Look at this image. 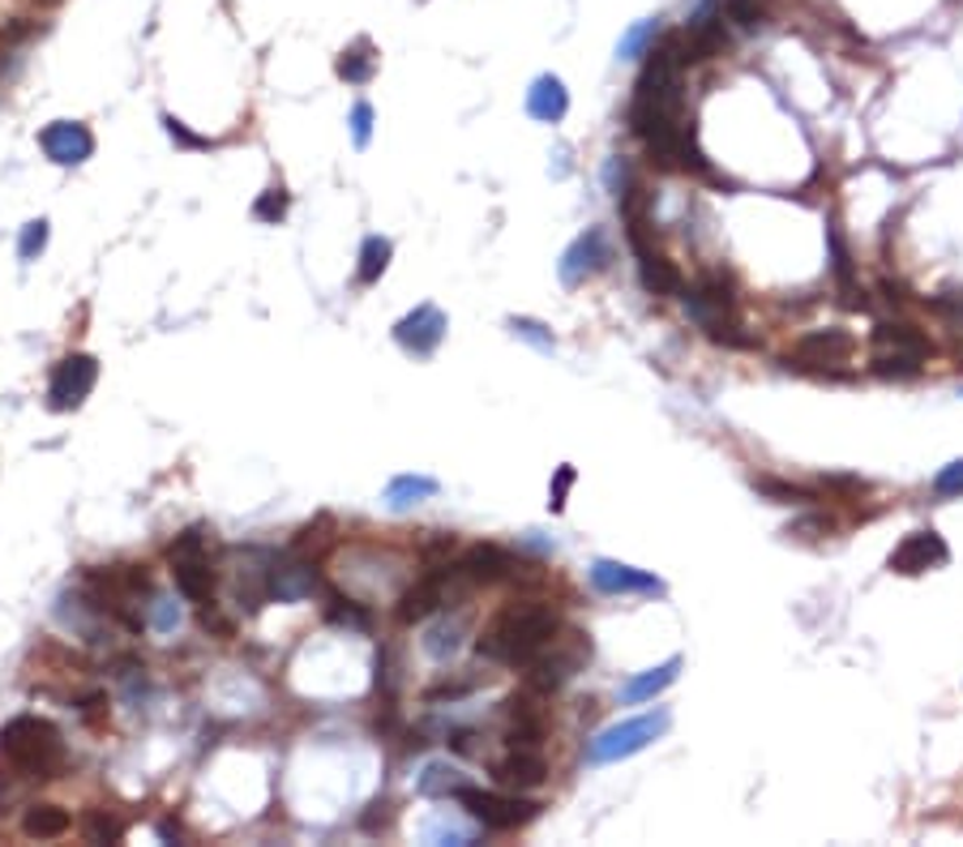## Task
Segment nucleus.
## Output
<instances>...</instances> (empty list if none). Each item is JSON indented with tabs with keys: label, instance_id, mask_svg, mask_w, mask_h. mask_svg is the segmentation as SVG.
Listing matches in <instances>:
<instances>
[{
	"label": "nucleus",
	"instance_id": "1",
	"mask_svg": "<svg viewBox=\"0 0 963 847\" xmlns=\"http://www.w3.org/2000/svg\"><path fill=\"white\" fill-rule=\"evenodd\" d=\"M557 629H561V621H557L552 603L540 600L510 603V608H501L493 621L480 629L475 651L489 663H501V668H527L557 638Z\"/></svg>",
	"mask_w": 963,
	"mask_h": 847
},
{
	"label": "nucleus",
	"instance_id": "2",
	"mask_svg": "<svg viewBox=\"0 0 963 847\" xmlns=\"http://www.w3.org/2000/svg\"><path fill=\"white\" fill-rule=\"evenodd\" d=\"M0 758L22 779H56V770L65 766V737L39 715H18L0 728Z\"/></svg>",
	"mask_w": 963,
	"mask_h": 847
},
{
	"label": "nucleus",
	"instance_id": "3",
	"mask_svg": "<svg viewBox=\"0 0 963 847\" xmlns=\"http://www.w3.org/2000/svg\"><path fill=\"white\" fill-rule=\"evenodd\" d=\"M686 301L689 322L707 329V338L719 343V347H749L754 338L745 334V326L737 322V287H733V274H702L694 287L681 292Z\"/></svg>",
	"mask_w": 963,
	"mask_h": 847
},
{
	"label": "nucleus",
	"instance_id": "4",
	"mask_svg": "<svg viewBox=\"0 0 963 847\" xmlns=\"http://www.w3.org/2000/svg\"><path fill=\"white\" fill-rule=\"evenodd\" d=\"M587 659H591V638L578 633V629H566V633L557 629V638L527 663V689L531 693H557Z\"/></svg>",
	"mask_w": 963,
	"mask_h": 847
},
{
	"label": "nucleus",
	"instance_id": "5",
	"mask_svg": "<svg viewBox=\"0 0 963 847\" xmlns=\"http://www.w3.org/2000/svg\"><path fill=\"white\" fill-rule=\"evenodd\" d=\"M856 356V338L848 329L831 326V329H809L793 343V352L784 356L788 368L797 373H818V377H844V364Z\"/></svg>",
	"mask_w": 963,
	"mask_h": 847
},
{
	"label": "nucleus",
	"instance_id": "6",
	"mask_svg": "<svg viewBox=\"0 0 963 847\" xmlns=\"http://www.w3.org/2000/svg\"><path fill=\"white\" fill-rule=\"evenodd\" d=\"M668 711H651V715H638V719H621V723H612L605 728L600 737L591 740V749H587V758L596 766H608V762H621V758H633V754H642L651 740H660L668 732Z\"/></svg>",
	"mask_w": 963,
	"mask_h": 847
},
{
	"label": "nucleus",
	"instance_id": "7",
	"mask_svg": "<svg viewBox=\"0 0 963 847\" xmlns=\"http://www.w3.org/2000/svg\"><path fill=\"white\" fill-rule=\"evenodd\" d=\"M724 0H702L694 9V18L686 22V30L677 35L681 39V60L686 65H702V60H716L724 48H728V22H724Z\"/></svg>",
	"mask_w": 963,
	"mask_h": 847
},
{
	"label": "nucleus",
	"instance_id": "8",
	"mask_svg": "<svg viewBox=\"0 0 963 847\" xmlns=\"http://www.w3.org/2000/svg\"><path fill=\"white\" fill-rule=\"evenodd\" d=\"M459 805L468 809L471 818L480 821L484 830H519L527 821L540 814L535 800H523V796H501V792H480V788H463L459 792Z\"/></svg>",
	"mask_w": 963,
	"mask_h": 847
},
{
	"label": "nucleus",
	"instance_id": "9",
	"mask_svg": "<svg viewBox=\"0 0 963 847\" xmlns=\"http://www.w3.org/2000/svg\"><path fill=\"white\" fill-rule=\"evenodd\" d=\"M99 382V360L86 356V352H73L56 364L52 385H48V403L52 411H73L90 398V390Z\"/></svg>",
	"mask_w": 963,
	"mask_h": 847
},
{
	"label": "nucleus",
	"instance_id": "10",
	"mask_svg": "<svg viewBox=\"0 0 963 847\" xmlns=\"http://www.w3.org/2000/svg\"><path fill=\"white\" fill-rule=\"evenodd\" d=\"M454 565H433V574L415 578L412 587L399 595V608H394V617L403 621V626H420V621H429L433 612L445 608V595H450V582H454Z\"/></svg>",
	"mask_w": 963,
	"mask_h": 847
},
{
	"label": "nucleus",
	"instance_id": "11",
	"mask_svg": "<svg viewBox=\"0 0 963 847\" xmlns=\"http://www.w3.org/2000/svg\"><path fill=\"white\" fill-rule=\"evenodd\" d=\"M608 262H612V248H608L605 227H587L574 245L561 253V266H557V270H561V283H566V287H582L587 278H596L600 270H608Z\"/></svg>",
	"mask_w": 963,
	"mask_h": 847
},
{
	"label": "nucleus",
	"instance_id": "12",
	"mask_svg": "<svg viewBox=\"0 0 963 847\" xmlns=\"http://www.w3.org/2000/svg\"><path fill=\"white\" fill-rule=\"evenodd\" d=\"M951 561V548L946 540L937 535V531H912L900 540V548L891 552V574H904V578H916V574H930L937 565H946Z\"/></svg>",
	"mask_w": 963,
	"mask_h": 847
},
{
	"label": "nucleus",
	"instance_id": "13",
	"mask_svg": "<svg viewBox=\"0 0 963 847\" xmlns=\"http://www.w3.org/2000/svg\"><path fill=\"white\" fill-rule=\"evenodd\" d=\"M441 338H445V317H441V308L433 304H420L412 308L399 326H394V343L407 352V356H433L441 347Z\"/></svg>",
	"mask_w": 963,
	"mask_h": 847
},
{
	"label": "nucleus",
	"instance_id": "14",
	"mask_svg": "<svg viewBox=\"0 0 963 847\" xmlns=\"http://www.w3.org/2000/svg\"><path fill=\"white\" fill-rule=\"evenodd\" d=\"M39 146H43V155L60 167H73V164H86L90 155H95V134L86 129L82 120H52L43 134H39Z\"/></svg>",
	"mask_w": 963,
	"mask_h": 847
},
{
	"label": "nucleus",
	"instance_id": "15",
	"mask_svg": "<svg viewBox=\"0 0 963 847\" xmlns=\"http://www.w3.org/2000/svg\"><path fill=\"white\" fill-rule=\"evenodd\" d=\"M591 587L600 595H664V582L656 574L621 565V561H605V557L591 565Z\"/></svg>",
	"mask_w": 963,
	"mask_h": 847
},
{
	"label": "nucleus",
	"instance_id": "16",
	"mask_svg": "<svg viewBox=\"0 0 963 847\" xmlns=\"http://www.w3.org/2000/svg\"><path fill=\"white\" fill-rule=\"evenodd\" d=\"M454 570H459V578H463L468 587H489V582H501V578L514 574V570H519V557L505 552L501 544H475L459 557Z\"/></svg>",
	"mask_w": 963,
	"mask_h": 847
},
{
	"label": "nucleus",
	"instance_id": "17",
	"mask_svg": "<svg viewBox=\"0 0 963 847\" xmlns=\"http://www.w3.org/2000/svg\"><path fill=\"white\" fill-rule=\"evenodd\" d=\"M317 591V561H278L266 570V595L278 603H296L308 600Z\"/></svg>",
	"mask_w": 963,
	"mask_h": 847
},
{
	"label": "nucleus",
	"instance_id": "18",
	"mask_svg": "<svg viewBox=\"0 0 963 847\" xmlns=\"http://www.w3.org/2000/svg\"><path fill=\"white\" fill-rule=\"evenodd\" d=\"M544 732H549V723H544V711L535 707V698L514 693L505 702V740H510V749H540Z\"/></svg>",
	"mask_w": 963,
	"mask_h": 847
},
{
	"label": "nucleus",
	"instance_id": "19",
	"mask_svg": "<svg viewBox=\"0 0 963 847\" xmlns=\"http://www.w3.org/2000/svg\"><path fill=\"white\" fill-rule=\"evenodd\" d=\"M493 775H497V784H505V788L531 792V788H540V784L549 779V762H544L535 749H510V754L493 766Z\"/></svg>",
	"mask_w": 963,
	"mask_h": 847
},
{
	"label": "nucleus",
	"instance_id": "20",
	"mask_svg": "<svg viewBox=\"0 0 963 847\" xmlns=\"http://www.w3.org/2000/svg\"><path fill=\"white\" fill-rule=\"evenodd\" d=\"M681 677V656L664 659L660 668H647V672H638L633 681L621 685V702L626 707H638V702H656L668 685H677Z\"/></svg>",
	"mask_w": 963,
	"mask_h": 847
},
{
	"label": "nucleus",
	"instance_id": "21",
	"mask_svg": "<svg viewBox=\"0 0 963 847\" xmlns=\"http://www.w3.org/2000/svg\"><path fill=\"white\" fill-rule=\"evenodd\" d=\"M874 347H891V352H904V356L930 360L934 356V343L930 334L912 322H878L874 326Z\"/></svg>",
	"mask_w": 963,
	"mask_h": 847
},
{
	"label": "nucleus",
	"instance_id": "22",
	"mask_svg": "<svg viewBox=\"0 0 963 847\" xmlns=\"http://www.w3.org/2000/svg\"><path fill=\"white\" fill-rule=\"evenodd\" d=\"M638 278H642V287H647L651 296H681V292H686V278L677 270V262H668L656 248L638 253Z\"/></svg>",
	"mask_w": 963,
	"mask_h": 847
},
{
	"label": "nucleus",
	"instance_id": "23",
	"mask_svg": "<svg viewBox=\"0 0 963 847\" xmlns=\"http://www.w3.org/2000/svg\"><path fill=\"white\" fill-rule=\"evenodd\" d=\"M527 111H531L540 125H557V120L570 111L566 82H561V78H552V73L535 78V82H531V90H527Z\"/></svg>",
	"mask_w": 963,
	"mask_h": 847
},
{
	"label": "nucleus",
	"instance_id": "24",
	"mask_svg": "<svg viewBox=\"0 0 963 847\" xmlns=\"http://www.w3.org/2000/svg\"><path fill=\"white\" fill-rule=\"evenodd\" d=\"M826 248H831V270H835V283H839V292H844V304L848 308H869L865 296H856V283H853V253L844 245V236H839V223L831 219L826 223Z\"/></svg>",
	"mask_w": 963,
	"mask_h": 847
},
{
	"label": "nucleus",
	"instance_id": "25",
	"mask_svg": "<svg viewBox=\"0 0 963 847\" xmlns=\"http://www.w3.org/2000/svg\"><path fill=\"white\" fill-rule=\"evenodd\" d=\"M171 578H176V591H180L185 600H193V603L210 600V591H215V570H210V561H206V557H185V561H171Z\"/></svg>",
	"mask_w": 963,
	"mask_h": 847
},
{
	"label": "nucleus",
	"instance_id": "26",
	"mask_svg": "<svg viewBox=\"0 0 963 847\" xmlns=\"http://www.w3.org/2000/svg\"><path fill=\"white\" fill-rule=\"evenodd\" d=\"M334 73L347 86L373 82V73H377V52H373V43H369V39H356L352 48H343L338 60H334Z\"/></svg>",
	"mask_w": 963,
	"mask_h": 847
},
{
	"label": "nucleus",
	"instance_id": "27",
	"mask_svg": "<svg viewBox=\"0 0 963 847\" xmlns=\"http://www.w3.org/2000/svg\"><path fill=\"white\" fill-rule=\"evenodd\" d=\"M69 809H60V805H30L27 818H22V835L27 839H60V835H69Z\"/></svg>",
	"mask_w": 963,
	"mask_h": 847
},
{
	"label": "nucleus",
	"instance_id": "28",
	"mask_svg": "<svg viewBox=\"0 0 963 847\" xmlns=\"http://www.w3.org/2000/svg\"><path fill=\"white\" fill-rule=\"evenodd\" d=\"M429 496H438V480L433 475H394L385 484V505L390 510H412V505L429 501Z\"/></svg>",
	"mask_w": 963,
	"mask_h": 847
},
{
	"label": "nucleus",
	"instance_id": "29",
	"mask_svg": "<svg viewBox=\"0 0 963 847\" xmlns=\"http://www.w3.org/2000/svg\"><path fill=\"white\" fill-rule=\"evenodd\" d=\"M921 368H925V360L891 352V347H874V356H869V373L886 377V382H912V377H921Z\"/></svg>",
	"mask_w": 963,
	"mask_h": 847
},
{
	"label": "nucleus",
	"instance_id": "30",
	"mask_svg": "<svg viewBox=\"0 0 963 847\" xmlns=\"http://www.w3.org/2000/svg\"><path fill=\"white\" fill-rule=\"evenodd\" d=\"M390 257H394V248L385 236H369L364 245H360V266H356V278L364 287H373L385 270H390Z\"/></svg>",
	"mask_w": 963,
	"mask_h": 847
},
{
	"label": "nucleus",
	"instance_id": "31",
	"mask_svg": "<svg viewBox=\"0 0 963 847\" xmlns=\"http://www.w3.org/2000/svg\"><path fill=\"white\" fill-rule=\"evenodd\" d=\"M463 788H468V779H463V770H454V766L433 762L420 775V792L424 796H459Z\"/></svg>",
	"mask_w": 963,
	"mask_h": 847
},
{
	"label": "nucleus",
	"instance_id": "32",
	"mask_svg": "<svg viewBox=\"0 0 963 847\" xmlns=\"http://www.w3.org/2000/svg\"><path fill=\"white\" fill-rule=\"evenodd\" d=\"M925 308L934 313L942 326L951 329V334H963V287H946V292H937L925 301Z\"/></svg>",
	"mask_w": 963,
	"mask_h": 847
},
{
	"label": "nucleus",
	"instance_id": "33",
	"mask_svg": "<svg viewBox=\"0 0 963 847\" xmlns=\"http://www.w3.org/2000/svg\"><path fill=\"white\" fill-rule=\"evenodd\" d=\"M459 647H463V621H441V626H433L424 633V651L433 659H441V663L454 656Z\"/></svg>",
	"mask_w": 963,
	"mask_h": 847
},
{
	"label": "nucleus",
	"instance_id": "34",
	"mask_svg": "<svg viewBox=\"0 0 963 847\" xmlns=\"http://www.w3.org/2000/svg\"><path fill=\"white\" fill-rule=\"evenodd\" d=\"M724 13H728L733 27H741V30L767 27V18H770L767 0H724Z\"/></svg>",
	"mask_w": 963,
	"mask_h": 847
},
{
	"label": "nucleus",
	"instance_id": "35",
	"mask_svg": "<svg viewBox=\"0 0 963 847\" xmlns=\"http://www.w3.org/2000/svg\"><path fill=\"white\" fill-rule=\"evenodd\" d=\"M754 489L770 496V501H779V505H805V501H814V489H805V484H788V480H754Z\"/></svg>",
	"mask_w": 963,
	"mask_h": 847
},
{
	"label": "nucleus",
	"instance_id": "36",
	"mask_svg": "<svg viewBox=\"0 0 963 847\" xmlns=\"http://www.w3.org/2000/svg\"><path fill=\"white\" fill-rule=\"evenodd\" d=\"M656 35H660V18H647V22H638V27L621 39V48L617 56H626V60H638V56H647L656 48Z\"/></svg>",
	"mask_w": 963,
	"mask_h": 847
},
{
	"label": "nucleus",
	"instance_id": "37",
	"mask_svg": "<svg viewBox=\"0 0 963 847\" xmlns=\"http://www.w3.org/2000/svg\"><path fill=\"white\" fill-rule=\"evenodd\" d=\"M326 531H334V522L326 519V514H322L317 522H308L301 535H296V552H304L308 561H317V557L334 544V535H326Z\"/></svg>",
	"mask_w": 963,
	"mask_h": 847
},
{
	"label": "nucleus",
	"instance_id": "38",
	"mask_svg": "<svg viewBox=\"0 0 963 847\" xmlns=\"http://www.w3.org/2000/svg\"><path fill=\"white\" fill-rule=\"evenodd\" d=\"M326 617H331L334 626H347V629H369V608L356 600H343V595H331V608H326Z\"/></svg>",
	"mask_w": 963,
	"mask_h": 847
},
{
	"label": "nucleus",
	"instance_id": "39",
	"mask_svg": "<svg viewBox=\"0 0 963 847\" xmlns=\"http://www.w3.org/2000/svg\"><path fill=\"white\" fill-rule=\"evenodd\" d=\"M120 835H125V821L116 818V814H108V809L90 814V821H86V839L90 844H116Z\"/></svg>",
	"mask_w": 963,
	"mask_h": 847
},
{
	"label": "nucleus",
	"instance_id": "40",
	"mask_svg": "<svg viewBox=\"0 0 963 847\" xmlns=\"http://www.w3.org/2000/svg\"><path fill=\"white\" fill-rule=\"evenodd\" d=\"M287 215V189L278 185V189H266L257 201H253V219L257 223H278Z\"/></svg>",
	"mask_w": 963,
	"mask_h": 847
},
{
	"label": "nucleus",
	"instance_id": "41",
	"mask_svg": "<svg viewBox=\"0 0 963 847\" xmlns=\"http://www.w3.org/2000/svg\"><path fill=\"white\" fill-rule=\"evenodd\" d=\"M185 557H206V526H189L185 535H176V544L167 548V561H185Z\"/></svg>",
	"mask_w": 963,
	"mask_h": 847
},
{
	"label": "nucleus",
	"instance_id": "42",
	"mask_svg": "<svg viewBox=\"0 0 963 847\" xmlns=\"http://www.w3.org/2000/svg\"><path fill=\"white\" fill-rule=\"evenodd\" d=\"M48 248V219H35L22 227V240H18V253H22V262H35L39 253Z\"/></svg>",
	"mask_w": 963,
	"mask_h": 847
},
{
	"label": "nucleus",
	"instance_id": "43",
	"mask_svg": "<svg viewBox=\"0 0 963 847\" xmlns=\"http://www.w3.org/2000/svg\"><path fill=\"white\" fill-rule=\"evenodd\" d=\"M510 329L519 334V338H527V343H535L540 352H552L557 343H552V334L540 322H531V317H510Z\"/></svg>",
	"mask_w": 963,
	"mask_h": 847
},
{
	"label": "nucleus",
	"instance_id": "44",
	"mask_svg": "<svg viewBox=\"0 0 963 847\" xmlns=\"http://www.w3.org/2000/svg\"><path fill=\"white\" fill-rule=\"evenodd\" d=\"M934 492L937 496H963V459H955L951 466H942L934 475Z\"/></svg>",
	"mask_w": 963,
	"mask_h": 847
},
{
	"label": "nucleus",
	"instance_id": "45",
	"mask_svg": "<svg viewBox=\"0 0 963 847\" xmlns=\"http://www.w3.org/2000/svg\"><path fill=\"white\" fill-rule=\"evenodd\" d=\"M831 531H835V519H826V514H809V519H797L788 526V535H797V540H818Z\"/></svg>",
	"mask_w": 963,
	"mask_h": 847
},
{
	"label": "nucleus",
	"instance_id": "46",
	"mask_svg": "<svg viewBox=\"0 0 963 847\" xmlns=\"http://www.w3.org/2000/svg\"><path fill=\"white\" fill-rule=\"evenodd\" d=\"M164 129H167V137H171L176 146H185V150H206V146H210L206 137L189 134V129H185V125H180L176 116H164Z\"/></svg>",
	"mask_w": 963,
	"mask_h": 847
},
{
	"label": "nucleus",
	"instance_id": "47",
	"mask_svg": "<svg viewBox=\"0 0 963 847\" xmlns=\"http://www.w3.org/2000/svg\"><path fill=\"white\" fill-rule=\"evenodd\" d=\"M570 484H574V466H561V471H557V480H552V492H549V510H552V514H561V510H566Z\"/></svg>",
	"mask_w": 963,
	"mask_h": 847
},
{
	"label": "nucleus",
	"instance_id": "48",
	"mask_svg": "<svg viewBox=\"0 0 963 847\" xmlns=\"http://www.w3.org/2000/svg\"><path fill=\"white\" fill-rule=\"evenodd\" d=\"M352 137H356L360 150L369 146V137H373V108H369V104H356V108H352Z\"/></svg>",
	"mask_w": 963,
	"mask_h": 847
},
{
	"label": "nucleus",
	"instance_id": "49",
	"mask_svg": "<svg viewBox=\"0 0 963 847\" xmlns=\"http://www.w3.org/2000/svg\"><path fill=\"white\" fill-rule=\"evenodd\" d=\"M605 185H608V193H617V197H621V193L630 189V164H626V159H608Z\"/></svg>",
	"mask_w": 963,
	"mask_h": 847
},
{
	"label": "nucleus",
	"instance_id": "50",
	"mask_svg": "<svg viewBox=\"0 0 963 847\" xmlns=\"http://www.w3.org/2000/svg\"><path fill=\"white\" fill-rule=\"evenodd\" d=\"M197 621H202V629H210V633H219V638H232V621H227V617H223L219 608H215V603H210V608H202V612H197Z\"/></svg>",
	"mask_w": 963,
	"mask_h": 847
},
{
	"label": "nucleus",
	"instance_id": "51",
	"mask_svg": "<svg viewBox=\"0 0 963 847\" xmlns=\"http://www.w3.org/2000/svg\"><path fill=\"white\" fill-rule=\"evenodd\" d=\"M155 626L164 629V633H167V629H171V626H176V612H171L167 603H159V617H155Z\"/></svg>",
	"mask_w": 963,
	"mask_h": 847
},
{
	"label": "nucleus",
	"instance_id": "52",
	"mask_svg": "<svg viewBox=\"0 0 963 847\" xmlns=\"http://www.w3.org/2000/svg\"><path fill=\"white\" fill-rule=\"evenodd\" d=\"M951 360L963 368V334H951Z\"/></svg>",
	"mask_w": 963,
	"mask_h": 847
}]
</instances>
